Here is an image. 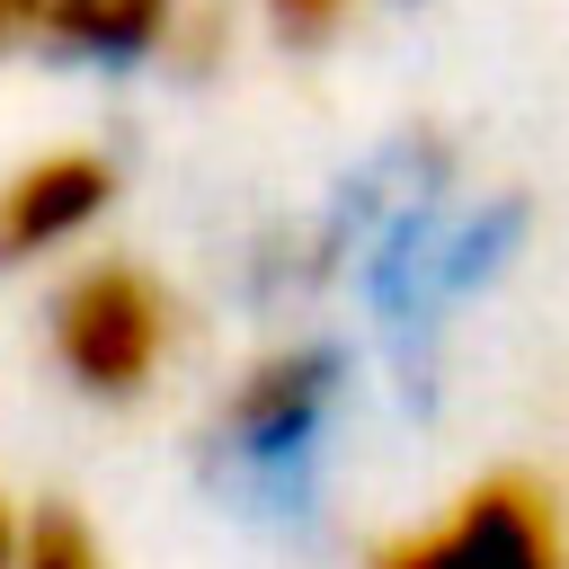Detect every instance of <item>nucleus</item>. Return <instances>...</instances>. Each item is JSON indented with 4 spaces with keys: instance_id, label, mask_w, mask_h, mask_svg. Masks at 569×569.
Instances as JSON below:
<instances>
[{
    "instance_id": "f257e3e1",
    "label": "nucleus",
    "mask_w": 569,
    "mask_h": 569,
    "mask_svg": "<svg viewBox=\"0 0 569 569\" xmlns=\"http://www.w3.org/2000/svg\"><path fill=\"white\" fill-rule=\"evenodd\" d=\"M36 329H44V365L80 400H98V409L151 400L178 373V356H187V302L142 258H80V267H62Z\"/></svg>"
},
{
    "instance_id": "f03ea898",
    "label": "nucleus",
    "mask_w": 569,
    "mask_h": 569,
    "mask_svg": "<svg viewBox=\"0 0 569 569\" xmlns=\"http://www.w3.org/2000/svg\"><path fill=\"white\" fill-rule=\"evenodd\" d=\"M365 569H569V498L533 462H489L436 507L382 525Z\"/></svg>"
},
{
    "instance_id": "7ed1b4c3",
    "label": "nucleus",
    "mask_w": 569,
    "mask_h": 569,
    "mask_svg": "<svg viewBox=\"0 0 569 569\" xmlns=\"http://www.w3.org/2000/svg\"><path fill=\"white\" fill-rule=\"evenodd\" d=\"M329 409H338V356L311 347V338H276L222 382L213 445L231 462H284L329 427Z\"/></svg>"
},
{
    "instance_id": "20e7f679",
    "label": "nucleus",
    "mask_w": 569,
    "mask_h": 569,
    "mask_svg": "<svg viewBox=\"0 0 569 569\" xmlns=\"http://www.w3.org/2000/svg\"><path fill=\"white\" fill-rule=\"evenodd\" d=\"M116 204V160L98 142H53V151H27L9 178H0V267H44V258H71Z\"/></svg>"
},
{
    "instance_id": "39448f33",
    "label": "nucleus",
    "mask_w": 569,
    "mask_h": 569,
    "mask_svg": "<svg viewBox=\"0 0 569 569\" xmlns=\"http://www.w3.org/2000/svg\"><path fill=\"white\" fill-rule=\"evenodd\" d=\"M187 27V0H44V44L71 62H151Z\"/></svg>"
},
{
    "instance_id": "423d86ee",
    "label": "nucleus",
    "mask_w": 569,
    "mask_h": 569,
    "mask_svg": "<svg viewBox=\"0 0 569 569\" xmlns=\"http://www.w3.org/2000/svg\"><path fill=\"white\" fill-rule=\"evenodd\" d=\"M9 569H116V542L98 533L89 507H71V498H27L18 542H9Z\"/></svg>"
},
{
    "instance_id": "0eeeda50",
    "label": "nucleus",
    "mask_w": 569,
    "mask_h": 569,
    "mask_svg": "<svg viewBox=\"0 0 569 569\" xmlns=\"http://www.w3.org/2000/svg\"><path fill=\"white\" fill-rule=\"evenodd\" d=\"M258 9H267V27H276V36L320 44V36H338V18H347L356 0H258Z\"/></svg>"
},
{
    "instance_id": "6e6552de",
    "label": "nucleus",
    "mask_w": 569,
    "mask_h": 569,
    "mask_svg": "<svg viewBox=\"0 0 569 569\" xmlns=\"http://www.w3.org/2000/svg\"><path fill=\"white\" fill-rule=\"evenodd\" d=\"M44 44V0H0V53Z\"/></svg>"
},
{
    "instance_id": "1a4fd4ad",
    "label": "nucleus",
    "mask_w": 569,
    "mask_h": 569,
    "mask_svg": "<svg viewBox=\"0 0 569 569\" xmlns=\"http://www.w3.org/2000/svg\"><path fill=\"white\" fill-rule=\"evenodd\" d=\"M18 516H27V498L0 480V569H9V542H18Z\"/></svg>"
}]
</instances>
